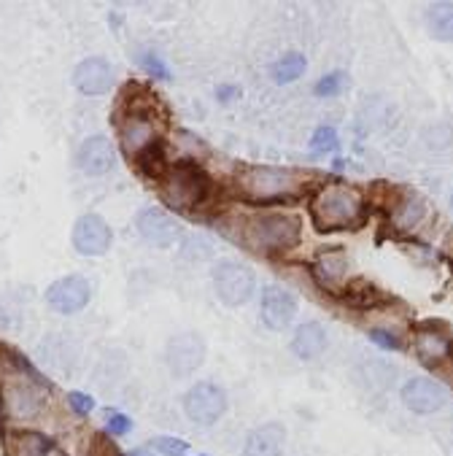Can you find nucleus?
<instances>
[{
	"label": "nucleus",
	"mask_w": 453,
	"mask_h": 456,
	"mask_svg": "<svg viewBox=\"0 0 453 456\" xmlns=\"http://www.w3.org/2000/svg\"><path fill=\"white\" fill-rule=\"evenodd\" d=\"M138 65H141L149 76H154V78H162V81H170V78H173V73H170V68L165 65V60L157 57V54H151V52H143V54L138 57Z\"/></svg>",
	"instance_id": "obj_27"
},
{
	"label": "nucleus",
	"mask_w": 453,
	"mask_h": 456,
	"mask_svg": "<svg viewBox=\"0 0 453 456\" xmlns=\"http://www.w3.org/2000/svg\"><path fill=\"white\" fill-rule=\"evenodd\" d=\"M450 208H453V192H450Z\"/></svg>",
	"instance_id": "obj_35"
},
{
	"label": "nucleus",
	"mask_w": 453,
	"mask_h": 456,
	"mask_svg": "<svg viewBox=\"0 0 453 456\" xmlns=\"http://www.w3.org/2000/svg\"><path fill=\"white\" fill-rule=\"evenodd\" d=\"M295 314H297V297L289 289H284L279 284L264 289V295H262V322H264V327L287 330L292 324Z\"/></svg>",
	"instance_id": "obj_10"
},
{
	"label": "nucleus",
	"mask_w": 453,
	"mask_h": 456,
	"mask_svg": "<svg viewBox=\"0 0 453 456\" xmlns=\"http://www.w3.org/2000/svg\"><path fill=\"white\" fill-rule=\"evenodd\" d=\"M117 127L122 130V143H125V149L133 151V154H138L146 143H151V141L157 138V135H154V127H151V122H149V117H146V114H138V111L127 114L122 122H117Z\"/></svg>",
	"instance_id": "obj_18"
},
{
	"label": "nucleus",
	"mask_w": 453,
	"mask_h": 456,
	"mask_svg": "<svg viewBox=\"0 0 453 456\" xmlns=\"http://www.w3.org/2000/svg\"><path fill=\"white\" fill-rule=\"evenodd\" d=\"M73 86L84 95H106L114 86V68L101 57H89L76 65Z\"/></svg>",
	"instance_id": "obj_12"
},
{
	"label": "nucleus",
	"mask_w": 453,
	"mask_h": 456,
	"mask_svg": "<svg viewBox=\"0 0 453 456\" xmlns=\"http://www.w3.org/2000/svg\"><path fill=\"white\" fill-rule=\"evenodd\" d=\"M284 445H287V427L279 421H267L248 432L243 456H281Z\"/></svg>",
	"instance_id": "obj_15"
},
{
	"label": "nucleus",
	"mask_w": 453,
	"mask_h": 456,
	"mask_svg": "<svg viewBox=\"0 0 453 456\" xmlns=\"http://www.w3.org/2000/svg\"><path fill=\"white\" fill-rule=\"evenodd\" d=\"M238 95H240V89H238V86H232V84H230V86H227V84H222V86L216 89V98H219V101H224V103H227V101H235Z\"/></svg>",
	"instance_id": "obj_33"
},
{
	"label": "nucleus",
	"mask_w": 453,
	"mask_h": 456,
	"mask_svg": "<svg viewBox=\"0 0 453 456\" xmlns=\"http://www.w3.org/2000/svg\"><path fill=\"white\" fill-rule=\"evenodd\" d=\"M418 351H421V356H424L426 362H434V359L448 356L450 343H448V338H442V335L424 332V335H418Z\"/></svg>",
	"instance_id": "obj_24"
},
{
	"label": "nucleus",
	"mask_w": 453,
	"mask_h": 456,
	"mask_svg": "<svg viewBox=\"0 0 453 456\" xmlns=\"http://www.w3.org/2000/svg\"><path fill=\"white\" fill-rule=\"evenodd\" d=\"M162 192H165L167 206H173L178 211H195L206 203V198L211 192V178L198 162L181 159L165 170Z\"/></svg>",
	"instance_id": "obj_1"
},
{
	"label": "nucleus",
	"mask_w": 453,
	"mask_h": 456,
	"mask_svg": "<svg viewBox=\"0 0 453 456\" xmlns=\"http://www.w3.org/2000/svg\"><path fill=\"white\" fill-rule=\"evenodd\" d=\"M89 297H93V289L81 276H65L46 289V303L57 314H76L89 303Z\"/></svg>",
	"instance_id": "obj_9"
},
{
	"label": "nucleus",
	"mask_w": 453,
	"mask_h": 456,
	"mask_svg": "<svg viewBox=\"0 0 453 456\" xmlns=\"http://www.w3.org/2000/svg\"><path fill=\"white\" fill-rule=\"evenodd\" d=\"M248 240L259 251H289L300 240V222L287 214H264L248 222Z\"/></svg>",
	"instance_id": "obj_3"
},
{
	"label": "nucleus",
	"mask_w": 453,
	"mask_h": 456,
	"mask_svg": "<svg viewBox=\"0 0 453 456\" xmlns=\"http://www.w3.org/2000/svg\"><path fill=\"white\" fill-rule=\"evenodd\" d=\"M402 403L408 411L426 416V413L440 411L448 403V389L432 379H410L402 387Z\"/></svg>",
	"instance_id": "obj_8"
},
{
	"label": "nucleus",
	"mask_w": 453,
	"mask_h": 456,
	"mask_svg": "<svg viewBox=\"0 0 453 456\" xmlns=\"http://www.w3.org/2000/svg\"><path fill=\"white\" fill-rule=\"evenodd\" d=\"M424 208H426V203L421 200V198H408V203L400 208V214H397V224L402 227V230H410V227H416L418 222H421V216H424Z\"/></svg>",
	"instance_id": "obj_25"
},
{
	"label": "nucleus",
	"mask_w": 453,
	"mask_h": 456,
	"mask_svg": "<svg viewBox=\"0 0 453 456\" xmlns=\"http://www.w3.org/2000/svg\"><path fill=\"white\" fill-rule=\"evenodd\" d=\"M68 403H70V411H76L78 416H89L95 411V400L89 395H84V392H70Z\"/></svg>",
	"instance_id": "obj_31"
},
{
	"label": "nucleus",
	"mask_w": 453,
	"mask_h": 456,
	"mask_svg": "<svg viewBox=\"0 0 453 456\" xmlns=\"http://www.w3.org/2000/svg\"><path fill=\"white\" fill-rule=\"evenodd\" d=\"M370 340H373L376 346L386 348V351H400V348H402V340H400L394 332H389V330H373V332H370Z\"/></svg>",
	"instance_id": "obj_32"
},
{
	"label": "nucleus",
	"mask_w": 453,
	"mask_h": 456,
	"mask_svg": "<svg viewBox=\"0 0 453 456\" xmlns=\"http://www.w3.org/2000/svg\"><path fill=\"white\" fill-rule=\"evenodd\" d=\"M311 146H313L316 154H327V151H332V149L337 146V133H335L332 127H319V130L313 133Z\"/></svg>",
	"instance_id": "obj_30"
},
{
	"label": "nucleus",
	"mask_w": 453,
	"mask_h": 456,
	"mask_svg": "<svg viewBox=\"0 0 453 456\" xmlns=\"http://www.w3.org/2000/svg\"><path fill=\"white\" fill-rule=\"evenodd\" d=\"M14 437H17V448L22 456H54L57 453L54 443L41 432H17Z\"/></svg>",
	"instance_id": "obj_22"
},
{
	"label": "nucleus",
	"mask_w": 453,
	"mask_h": 456,
	"mask_svg": "<svg viewBox=\"0 0 453 456\" xmlns=\"http://www.w3.org/2000/svg\"><path fill=\"white\" fill-rule=\"evenodd\" d=\"M151 448L159 451L162 456H187L190 443H187V440H181V437L162 435V437H154V440H151Z\"/></svg>",
	"instance_id": "obj_26"
},
{
	"label": "nucleus",
	"mask_w": 453,
	"mask_h": 456,
	"mask_svg": "<svg viewBox=\"0 0 453 456\" xmlns=\"http://www.w3.org/2000/svg\"><path fill=\"white\" fill-rule=\"evenodd\" d=\"M167 368L175 373V376H190L195 373L203 359H206V343L200 335L195 332H187V335H175L170 343H167Z\"/></svg>",
	"instance_id": "obj_7"
},
{
	"label": "nucleus",
	"mask_w": 453,
	"mask_h": 456,
	"mask_svg": "<svg viewBox=\"0 0 453 456\" xmlns=\"http://www.w3.org/2000/svg\"><path fill=\"white\" fill-rule=\"evenodd\" d=\"M327 343H329V338H327L324 324H319V322H305V324H300V327L295 330L292 351H295L297 359L311 362V359H319V356L327 351Z\"/></svg>",
	"instance_id": "obj_16"
},
{
	"label": "nucleus",
	"mask_w": 453,
	"mask_h": 456,
	"mask_svg": "<svg viewBox=\"0 0 453 456\" xmlns=\"http://www.w3.org/2000/svg\"><path fill=\"white\" fill-rule=\"evenodd\" d=\"M127 456H154V453H149L146 448H138V451H130Z\"/></svg>",
	"instance_id": "obj_34"
},
{
	"label": "nucleus",
	"mask_w": 453,
	"mask_h": 456,
	"mask_svg": "<svg viewBox=\"0 0 453 456\" xmlns=\"http://www.w3.org/2000/svg\"><path fill=\"white\" fill-rule=\"evenodd\" d=\"M214 289L224 305H243L254 295L256 279H254L251 267H246L243 262L222 259L214 267Z\"/></svg>",
	"instance_id": "obj_4"
},
{
	"label": "nucleus",
	"mask_w": 453,
	"mask_h": 456,
	"mask_svg": "<svg viewBox=\"0 0 453 456\" xmlns=\"http://www.w3.org/2000/svg\"><path fill=\"white\" fill-rule=\"evenodd\" d=\"M44 392L38 384H14L9 392V413L17 419H36L44 411Z\"/></svg>",
	"instance_id": "obj_17"
},
{
	"label": "nucleus",
	"mask_w": 453,
	"mask_h": 456,
	"mask_svg": "<svg viewBox=\"0 0 453 456\" xmlns=\"http://www.w3.org/2000/svg\"><path fill=\"white\" fill-rule=\"evenodd\" d=\"M76 162L78 167L86 173V175H106L114 162H117V151H114V143L103 135H93L86 138L81 146H78V154H76Z\"/></svg>",
	"instance_id": "obj_13"
},
{
	"label": "nucleus",
	"mask_w": 453,
	"mask_h": 456,
	"mask_svg": "<svg viewBox=\"0 0 453 456\" xmlns=\"http://www.w3.org/2000/svg\"><path fill=\"white\" fill-rule=\"evenodd\" d=\"M70 240H73V248L78 254H84V256H98V254H106L111 248L114 235H111V227L106 224L103 216L86 214V216L76 219Z\"/></svg>",
	"instance_id": "obj_6"
},
{
	"label": "nucleus",
	"mask_w": 453,
	"mask_h": 456,
	"mask_svg": "<svg viewBox=\"0 0 453 456\" xmlns=\"http://www.w3.org/2000/svg\"><path fill=\"white\" fill-rule=\"evenodd\" d=\"M345 270H348L345 256H343L340 251H329V254H324V256L316 259V265H313V276H316L319 284L335 289V287L345 279Z\"/></svg>",
	"instance_id": "obj_19"
},
{
	"label": "nucleus",
	"mask_w": 453,
	"mask_h": 456,
	"mask_svg": "<svg viewBox=\"0 0 453 456\" xmlns=\"http://www.w3.org/2000/svg\"><path fill=\"white\" fill-rule=\"evenodd\" d=\"M135 162H138V170L143 175H165V146H162V138H154L151 143H146L138 154H135Z\"/></svg>",
	"instance_id": "obj_21"
},
{
	"label": "nucleus",
	"mask_w": 453,
	"mask_h": 456,
	"mask_svg": "<svg viewBox=\"0 0 453 456\" xmlns=\"http://www.w3.org/2000/svg\"><path fill=\"white\" fill-rule=\"evenodd\" d=\"M305 68H308L305 57L295 52V54L281 57V60L273 65V78H276V84H289V81H297V78L305 73Z\"/></svg>",
	"instance_id": "obj_23"
},
{
	"label": "nucleus",
	"mask_w": 453,
	"mask_h": 456,
	"mask_svg": "<svg viewBox=\"0 0 453 456\" xmlns=\"http://www.w3.org/2000/svg\"><path fill=\"white\" fill-rule=\"evenodd\" d=\"M200 456H208V453H200Z\"/></svg>",
	"instance_id": "obj_36"
},
{
	"label": "nucleus",
	"mask_w": 453,
	"mask_h": 456,
	"mask_svg": "<svg viewBox=\"0 0 453 456\" xmlns=\"http://www.w3.org/2000/svg\"><path fill=\"white\" fill-rule=\"evenodd\" d=\"M359 214H361V198L343 184L321 187L311 200V219L319 232L348 230L356 224Z\"/></svg>",
	"instance_id": "obj_2"
},
{
	"label": "nucleus",
	"mask_w": 453,
	"mask_h": 456,
	"mask_svg": "<svg viewBox=\"0 0 453 456\" xmlns=\"http://www.w3.org/2000/svg\"><path fill=\"white\" fill-rule=\"evenodd\" d=\"M227 392L214 381H200L184 395V413L200 427L216 424L227 413Z\"/></svg>",
	"instance_id": "obj_5"
},
{
	"label": "nucleus",
	"mask_w": 453,
	"mask_h": 456,
	"mask_svg": "<svg viewBox=\"0 0 453 456\" xmlns=\"http://www.w3.org/2000/svg\"><path fill=\"white\" fill-rule=\"evenodd\" d=\"M135 224H138V232L151 246L167 248V246H173L181 238V224L167 211H162V208H146V211H141L138 219H135Z\"/></svg>",
	"instance_id": "obj_11"
},
{
	"label": "nucleus",
	"mask_w": 453,
	"mask_h": 456,
	"mask_svg": "<svg viewBox=\"0 0 453 456\" xmlns=\"http://www.w3.org/2000/svg\"><path fill=\"white\" fill-rule=\"evenodd\" d=\"M106 427L114 437H125L133 429V419L119 411H106Z\"/></svg>",
	"instance_id": "obj_29"
},
{
	"label": "nucleus",
	"mask_w": 453,
	"mask_h": 456,
	"mask_svg": "<svg viewBox=\"0 0 453 456\" xmlns=\"http://www.w3.org/2000/svg\"><path fill=\"white\" fill-rule=\"evenodd\" d=\"M343 86H345V73H327V76H321V78L316 81L313 93H316L319 98H332V95L340 93Z\"/></svg>",
	"instance_id": "obj_28"
},
{
	"label": "nucleus",
	"mask_w": 453,
	"mask_h": 456,
	"mask_svg": "<svg viewBox=\"0 0 453 456\" xmlns=\"http://www.w3.org/2000/svg\"><path fill=\"white\" fill-rule=\"evenodd\" d=\"M289 187H292V173H287L281 167L256 165V167L246 170V190H248V195L276 198V195L287 192Z\"/></svg>",
	"instance_id": "obj_14"
},
{
	"label": "nucleus",
	"mask_w": 453,
	"mask_h": 456,
	"mask_svg": "<svg viewBox=\"0 0 453 456\" xmlns=\"http://www.w3.org/2000/svg\"><path fill=\"white\" fill-rule=\"evenodd\" d=\"M426 30L437 41H453V0H442L426 9Z\"/></svg>",
	"instance_id": "obj_20"
}]
</instances>
